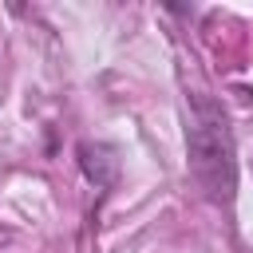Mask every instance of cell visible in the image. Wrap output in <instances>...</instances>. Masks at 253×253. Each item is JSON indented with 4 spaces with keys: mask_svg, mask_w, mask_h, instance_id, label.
<instances>
[{
    "mask_svg": "<svg viewBox=\"0 0 253 253\" xmlns=\"http://www.w3.org/2000/svg\"><path fill=\"white\" fill-rule=\"evenodd\" d=\"M245 95H249V103H253V87H245Z\"/></svg>",
    "mask_w": 253,
    "mask_h": 253,
    "instance_id": "obj_3",
    "label": "cell"
},
{
    "mask_svg": "<svg viewBox=\"0 0 253 253\" xmlns=\"http://www.w3.org/2000/svg\"><path fill=\"white\" fill-rule=\"evenodd\" d=\"M79 162H83L87 178H95L99 186H111V182H115L119 162H115V154H111L107 146H99V142H83V146H79Z\"/></svg>",
    "mask_w": 253,
    "mask_h": 253,
    "instance_id": "obj_2",
    "label": "cell"
},
{
    "mask_svg": "<svg viewBox=\"0 0 253 253\" xmlns=\"http://www.w3.org/2000/svg\"><path fill=\"white\" fill-rule=\"evenodd\" d=\"M186 146H190V174H194L198 190L210 202H233V186H237L233 134H229L225 115L210 99L194 103V123H190Z\"/></svg>",
    "mask_w": 253,
    "mask_h": 253,
    "instance_id": "obj_1",
    "label": "cell"
}]
</instances>
